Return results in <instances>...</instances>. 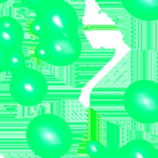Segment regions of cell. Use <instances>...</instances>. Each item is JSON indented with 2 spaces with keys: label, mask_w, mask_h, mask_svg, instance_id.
I'll return each instance as SVG.
<instances>
[{
  "label": "cell",
  "mask_w": 158,
  "mask_h": 158,
  "mask_svg": "<svg viewBox=\"0 0 158 158\" xmlns=\"http://www.w3.org/2000/svg\"><path fill=\"white\" fill-rule=\"evenodd\" d=\"M86 148H87V153H88L92 158H95L102 153L104 147L99 141L92 140V141H89V142L87 143Z\"/></svg>",
  "instance_id": "11"
},
{
  "label": "cell",
  "mask_w": 158,
  "mask_h": 158,
  "mask_svg": "<svg viewBox=\"0 0 158 158\" xmlns=\"http://www.w3.org/2000/svg\"><path fill=\"white\" fill-rule=\"evenodd\" d=\"M123 107L130 118L139 123H158V82L139 79L125 90Z\"/></svg>",
  "instance_id": "2"
},
{
  "label": "cell",
  "mask_w": 158,
  "mask_h": 158,
  "mask_svg": "<svg viewBox=\"0 0 158 158\" xmlns=\"http://www.w3.org/2000/svg\"><path fill=\"white\" fill-rule=\"evenodd\" d=\"M35 55L38 60L46 62L47 60L49 59V51L44 46H42V44H38L35 49Z\"/></svg>",
  "instance_id": "13"
},
{
  "label": "cell",
  "mask_w": 158,
  "mask_h": 158,
  "mask_svg": "<svg viewBox=\"0 0 158 158\" xmlns=\"http://www.w3.org/2000/svg\"><path fill=\"white\" fill-rule=\"evenodd\" d=\"M127 158H157L158 148L144 139H133L123 145Z\"/></svg>",
  "instance_id": "8"
},
{
  "label": "cell",
  "mask_w": 158,
  "mask_h": 158,
  "mask_svg": "<svg viewBox=\"0 0 158 158\" xmlns=\"http://www.w3.org/2000/svg\"><path fill=\"white\" fill-rule=\"evenodd\" d=\"M42 1H44V0H40V1H29V0H26V1H21V5L25 6L26 8H28V9H31V10H34V11L36 12L38 7L42 3Z\"/></svg>",
  "instance_id": "15"
},
{
  "label": "cell",
  "mask_w": 158,
  "mask_h": 158,
  "mask_svg": "<svg viewBox=\"0 0 158 158\" xmlns=\"http://www.w3.org/2000/svg\"><path fill=\"white\" fill-rule=\"evenodd\" d=\"M7 65L8 69L12 72V74L18 70L22 69L25 65V56L22 51H16V52H11L7 56Z\"/></svg>",
  "instance_id": "9"
},
{
  "label": "cell",
  "mask_w": 158,
  "mask_h": 158,
  "mask_svg": "<svg viewBox=\"0 0 158 158\" xmlns=\"http://www.w3.org/2000/svg\"><path fill=\"white\" fill-rule=\"evenodd\" d=\"M9 91L14 101L20 105L36 106L47 98L49 84L39 70L24 66L22 69L12 74Z\"/></svg>",
  "instance_id": "3"
},
{
  "label": "cell",
  "mask_w": 158,
  "mask_h": 158,
  "mask_svg": "<svg viewBox=\"0 0 158 158\" xmlns=\"http://www.w3.org/2000/svg\"><path fill=\"white\" fill-rule=\"evenodd\" d=\"M132 18L144 22L158 21V0H126L121 2Z\"/></svg>",
  "instance_id": "7"
},
{
  "label": "cell",
  "mask_w": 158,
  "mask_h": 158,
  "mask_svg": "<svg viewBox=\"0 0 158 158\" xmlns=\"http://www.w3.org/2000/svg\"><path fill=\"white\" fill-rule=\"evenodd\" d=\"M35 19L40 21L48 31H69L79 28L76 10L64 0H44L35 12Z\"/></svg>",
  "instance_id": "5"
},
{
  "label": "cell",
  "mask_w": 158,
  "mask_h": 158,
  "mask_svg": "<svg viewBox=\"0 0 158 158\" xmlns=\"http://www.w3.org/2000/svg\"><path fill=\"white\" fill-rule=\"evenodd\" d=\"M31 151L40 158H62L69 153L74 134L69 123L59 115L44 113L28 123L25 131Z\"/></svg>",
  "instance_id": "1"
},
{
  "label": "cell",
  "mask_w": 158,
  "mask_h": 158,
  "mask_svg": "<svg viewBox=\"0 0 158 158\" xmlns=\"http://www.w3.org/2000/svg\"><path fill=\"white\" fill-rule=\"evenodd\" d=\"M157 158H158V156H157Z\"/></svg>",
  "instance_id": "16"
},
{
  "label": "cell",
  "mask_w": 158,
  "mask_h": 158,
  "mask_svg": "<svg viewBox=\"0 0 158 158\" xmlns=\"http://www.w3.org/2000/svg\"><path fill=\"white\" fill-rule=\"evenodd\" d=\"M24 31L22 25L12 16H2L0 20V50L8 54L22 51Z\"/></svg>",
  "instance_id": "6"
},
{
  "label": "cell",
  "mask_w": 158,
  "mask_h": 158,
  "mask_svg": "<svg viewBox=\"0 0 158 158\" xmlns=\"http://www.w3.org/2000/svg\"><path fill=\"white\" fill-rule=\"evenodd\" d=\"M38 44L44 46L49 51V59L46 63L57 67H64L76 63L82 50L78 31H47L44 35L38 37Z\"/></svg>",
  "instance_id": "4"
},
{
  "label": "cell",
  "mask_w": 158,
  "mask_h": 158,
  "mask_svg": "<svg viewBox=\"0 0 158 158\" xmlns=\"http://www.w3.org/2000/svg\"><path fill=\"white\" fill-rule=\"evenodd\" d=\"M7 56L8 53L3 50H0V73L8 72V65H7Z\"/></svg>",
  "instance_id": "14"
},
{
  "label": "cell",
  "mask_w": 158,
  "mask_h": 158,
  "mask_svg": "<svg viewBox=\"0 0 158 158\" xmlns=\"http://www.w3.org/2000/svg\"><path fill=\"white\" fill-rule=\"evenodd\" d=\"M29 31H31V33L33 34V35H37L38 37H40V36H42L46 33L47 28L44 27V25L42 24L40 21L35 19V20L29 24Z\"/></svg>",
  "instance_id": "12"
},
{
  "label": "cell",
  "mask_w": 158,
  "mask_h": 158,
  "mask_svg": "<svg viewBox=\"0 0 158 158\" xmlns=\"http://www.w3.org/2000/svg\"><path fill=\"white\" fill-rule=\"evenodd\" d=\"M95 158H127L123 147L120 146H106L102 153Z\"/></svg>",
  "instance_id": "10"
}]
</instances>
